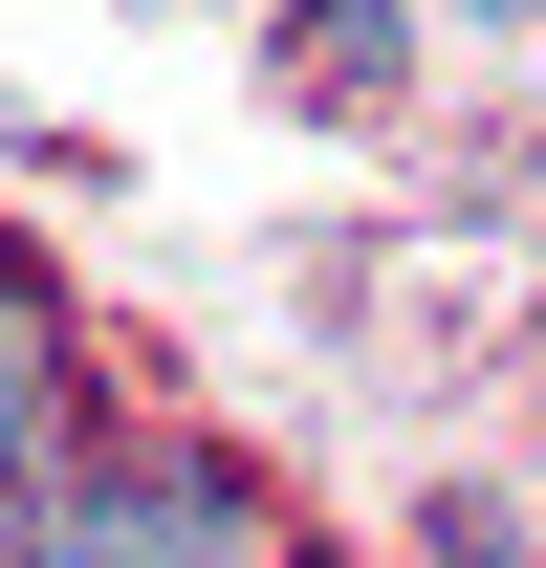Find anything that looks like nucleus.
<instances>
[{
    "instance_id": "f257e3e1",
    "label": "nucleus",
    "mask_w": 546,
    "mask_h": 568,
    "mask_svg": "<svg viewBox=\"0 0 546 568\" xmlns=\"http://www.w3.org/2000/svg\"><path fill=\"white\" fill-rule=\"evenodd\" d=\"M0 568H263V525H241V481H219V459H132V481L44 503Z\"/></svg>"
},
{
    "instance_id": "f03ea898",
    "label": "nucleus",
    "mask_w": 546,
    "mask_h": 568,
    "mask_svg": "<svg viewBox=\"0 0 546 568\" xmlns=\"http://www.w3.org/2000/svg\"><path fill=\"white\" fill-rule=\"evenodd\" d=\"M22 416H44V306L0 284V503H22Z\"/></svg>"
},
{
    "instance_id": "7ed1b4c3",
    "label": "nucleus",
    "mask_w": 546,
    "mask_h": 568,
    "mask_svg": "<svg viewBox=\"0 0 546 568\" xmlns=\"http://www.w3.org/2000/svg\"><path fill=\"white\" fill-rule=\"evenodd\" d=\"M459 22H525V0H459Z\"/></svg>"
}]
</instances>
